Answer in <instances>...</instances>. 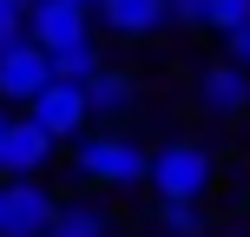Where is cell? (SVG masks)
Segmentation results:
<instances>
[{"mask_svg":"<svg viewBox=\"0 0 250 237\" xmlns=\"http://www.w3.org/2000/svg\"><path fill=\"white\" fill-rule=\"evenodd\" d=\"M224 60L250 73V26H237V33H224Z\"/></svg>","mask_w":250,"mask_h":237,"instance_id":"obj_17","label":"cell"},{"mask_svg":"<svg viewBox=\"0 0 250 237\" xmlns=\"http://www.w3.org/2000/svg\"><path fill=\"white\" fill-rule=\"evenodd\" d=\"M46 86H53V53H40L33 40H13V46H0V99H7V106L40 99Z\"/></svg>","mask_w":250,"mask_h":237,"instance_id":"obj_4","label":"cell"},{"mask_svg":"<svg viewBox=\"0 0 250 237\" xmlns=\"http://www.w3.org/2000/svg\"><path fill=\"white\" fill-rule=\"evenodd\" d=\"M26 119H33L53 145H60V138H79V132L92 125V119H86V92H79V86H60V79H53L40 99H26Z\"/></svg>","mask_w":250,"mask_h":237,"instance_id":"obj_7","label":"cell"},{"mask_svg":"<svg viewBox=\"0 0 250 237\" xmlns=\"http://www.w3.org/2000/svg\"><path fill=\"white\" fill-rule=\"evenodd\" d=\"M13 40H26V7L0 0V46H13Z\"/></svg>","mask_w":250,"mask_h":237,"instance_id":"obj_15","label":"cell"},{"mask_svg":"<svg viewBox=\"0 0 250 237\" xmlns=\"http://www.w3.org/2000/svg\"><path fill=\"white\" fill-rule=\"evenodd\" d=\"M46 237H112V211L105 204H60Z\"/></svg>","mask_w":250,"mask_h":237,"instance_id":"obj_11","label":"cell"},{"mask_svg":"<svg viewBox=\"0 0 250 237\" xmlns=\"http://www.w3.org/2000/svg\"><path fill=\"white\" fill-rule=\"evenodd\" d=\"M73 172L99 191H132V185H145V145L125 132H79Z\"/></svg>","mask_w":250,"mask_h":237,"instance_id":"obj_2","label":"cell"},{"mask_svg":"<svg viewBox=\"0 0 250 237\" xmlns=\"http://www.w3.org/2000/svg\"><path fill=\"white\" fill-rule=\"evenodd\" d=\"M165 20L171 26H204V0H165Z\"/></svg>","mask_w":250,"mask_h":237,"instance_id":"obj_16","label":"cell"},{"mask_svg":"<svg viewBox=\"0 0 250 237\" xmlns=\"http://www.w3.org/2000/svg\"><path fill=\"white\" fill-rule=\"evenodd\" d=\"M79 92H86V119H125L138 106V79L119 73V66H99Z\"/></svg>","mask_w":250,"mask_h":237,"instance_id":"obj_9","label":"cell"},{"mask_svg":"<svg viewBox=\"0 0 250 237\" xmlns=\"http://www.w3.org/2000/svg\"><path fill=\"white\" fill-rule=\"evenodd\" d=\"M46 158H53V138L26 112L7 119V132H0V178H33V172H46Z\"/></svg>","mask_w":250,"mask_h":237,"instance_id":"obj_8","label":"cell"},{"mask_svg":"<svg viewBox=\"0 0 250 237\" xmlns=\"http://www.w3.org/2000/svg\"><path fill=\"white\" fill-rule=\"evenodd\" d=\"M53 211L60 204L40 178H0V237H46Z\"/></svg>","mask_w":250,"mask_h":237,"instance_id":"obj_3","label":"cell"},{"mask_svg":"<svg viewBox=\"0 0 250 237\" xmlns=\"http://www.w3.org/2000/svg\"><path fill=\"white\" fill-rule=\"evenodd\" d=\"M26 40H33L40 53L79 46V40H92V13L73 7V0H33V7H26Z\"/></svg>","mask_w":250,"mask_h":237,"instance_id":"obj_5","label":"cell"},{"mask_svg":"<svg viewBox=\"0 0 250 237\" xmlns=\"http://www.w3.org/2000/svg\"><path fill=\"white\" fill-rule=\"evenodd\" d=\"M99 46H92V40H79V46H60L53 53V79H60V86H86L92 73H99Z\"/></svg>","mask_w":250,"mask_h":237,"instance_id":"obj_12","label":"cell"},{"mask_svg":"<svg viewBox=\"0 0 250 237\" xmlns=\"http://www.w3.org/2000/svg\"><path fill=\"white\" fill-rule=\"evenodd\" d=\"M217 165L211 151L198 145V138H165V145L145 151V185L158 191V198H178V204H198L204 191H211Z\"/></svg>","mask_w":250,"mask_h":237,"instance_id":"obj_1","label":"cell"},{"mask_svg":"<svg viewBox=\"0 0 250 237\" xmlns=\"http://www.w3.org/2000/svg\"><path fill=\"white\" fill-rule=\"evenodd\" d=\"M7 119H13V112H0V132H7Z\"/></svg>","mask_w":250,"mask_h":237,"instance_id":"obj_19","label":"cell"},{"mask_svg":"<svg viewBox=\"0 0 250 237\" xmlns=\"http://www.w3.org/2000/svg\"><path fill=\"white\" fill-rule=\"evenodd\" d=\"M204 26H211V33H237V26H250V0H204Z\"/></svg>","mask_w":250,"mask_h":237,"instance_id":"obj_14","label":"cell"},{"mask_svg":"<svg viewBox=\"0 0 250 237\" xmlns=\"http://www.w3.org/2000/svg\"><path fill=\"white\" fill-rule=\"evenodd\" d=\"M13 7H33V0H13Z\"/></svg>","mask_w":250,"mask_h":237,"instance_id":"obj_20","label":"cell"},{"mask_svg":"<svg viewBox=\"0 0 250 237\" xmlns=\"http://www.w3.org/2000/svg\"><path fill=\"white\" fill-rule=\"evenodd\" d=\"M158 237H204V211L198 204H178V198H158Z\"/></svg>","mask_w":250,"mask_h":237,"instance_id":"obj_13","label":"cell"},{"mask_svg":"<svg viewBox=\"0 0 250 237\" xmlns=\"http://www.w3.org/2000/svg\"><path fill=\"white\" fill-rule=\"evenodd\" d=\"M92 13H99V26L119 33V40H145V33L165 26V0H99Z\"/></svg>","mask_w":250,"mask_h":237,"instance_id":"obj_10","label":"cell"},{"mask_svg":"<svg viewBox=\"0 0 250 237\" xmlns=\"http://www.w3.org/2000/svg\"><path fill=\"white\" fill-rule=\"evenodd\" d=\"M73 7H86V13H92V7H99V0H73Z\"/></svg>","mask_w":250,"mask_h":237,"instance_id":"obj_18","label":"cell"},{"mask_svg":"<svg viewBox=\"0 0 250 237\" xmlns=\"http://www.w3.org/2000/svg\"><path fill=\"white\" fill-rule=\"evenodd\" d=\"M198 112L204 119H244L250 112V73L244 66H230V60H211V66H198Z\"/></svg>","mask_w":250,"mask_h":237,"instance_id":"obj_6","label":"cell"}]
</instances>
